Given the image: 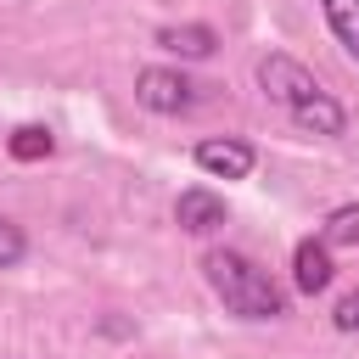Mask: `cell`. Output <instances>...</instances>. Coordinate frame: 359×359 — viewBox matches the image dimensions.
<instances>
[{
    "instance_id": "cell-1",
    "label": "cell",
    "mask_w": 359,
    "mask_h": 359,
    "mask_svg": "<svg viewBox=\"0 0 359 359\" xmlns=\"http://www.w3.org/2000/svg\"><path fill=\"white\" fill-rule=\"evenodd\" d=\"M202 280L213 286V297H219L224 314H236V320H280V314L292 309L286 286H280L264 264H252L247 252H236V247L202 252Z\"/></svg>"
},
{
    "instance_id": "cell-2",
    "label": "cell",
    "mask_w": 359,
    "mask_h": 359,
    "mask_svg": "<svg viewBox=\"0 0 359 359\" xmlns=\"http://www.w3.org/2000/svg\"><path fill=\"white\" fill-rule=\"evenodd\" d=\"M252 79H258V90H264L275 107H286V112H292V123H297L309 107H320V101H325L320 79H314V73H309L297 56H286V50H269V56H258Z\"/></svg>"
},
{
    "instance_id": "cell-3",
    "label": "cell",
    "mask_w": 359,
    "mask_h": 359,
    "mask_svg": "<svg viewBox=\"0 0 359 359\" xmlns=\"http://www.w3.org/2000/svg\"><path fill=\"white\" fill-rule=\"evenodd\" d=\"M135 101H140L146 112H157V118H180V112H191L196 84H191L180 67H140V73H135Z\"/></svg>"
},
{
    "instance_id": "cell-4",
    "label": "cell",
    "mask_w": 359,
    "mask_h": 359,
    "mask_svg": "<svg viewBox=\"0 0 359 359\" xmlns=\"http://www.w3.org/2000/svg\"><path fill=\"white\" fill-rule=\"evenodd\" d=\"M191 157H196V168L208 180H247L252 163H258V151L247 140H236V135H208V140H196Z\"/></svg>"
},
{
    "instance_id": "cell-5",
    "label": "cell",
    "mask_w": 359,
    "mask_h": 359,
    "mask_svg": "<svg viewBox=\"0 0 359 359\" xmlns=\"http://www.w3.org/2000/svg\"><path fill=\"white\" fill-rule=\"evenodd\" d=\"M224 219H230V208H224V196L208 191V185H185L180 202H174V224H180L185 236H213Z\"/></svg>"
},
{
    "instance_id": "cell-6",
    "label": "cell",
    "mask_w": 359,
    "mask_h": 359,
    "mask_svg": "<svg viewBox=\"0 0 359 359\" xmlns=\"http://www.w3.org/2000/svg\"><path fill=\"white\" fill-rule=\"evenodd\" d=\"M331 247L320 241V236H303L297 247H292V286L303 292V297H314V292H325L331 286Z\"/></svg>"
},
{
    "instance_id": "cell-7",
    "label": "cell",
    "mask_w": 359,
    "mask_h": 359,
    "mask_svg": "<svg viewBox=\"0 0 359 359\" xmlns=\"http://www.w3.org/2000/svg\"><path fill=\"white\" fill-rule=\"evenodd\" d=\"M157 45L174 50V56H185V62H208L219 50V34L208 22H180V28H157Z\"/></svg>"
},
{
    "instance_id": "cell-8",
    "label": "cell",
    "mask_w": 359,
    "mask_h": 359,
    "mask_svg": "<svg viewBox=\"0 0 359 359\" xmlns=\"http://www.w3.org/2000/svg\"><path fill=\"white\" fill-rule=\"evenodd\" d=\"M320 11H325V28H331V39L359 62V0H320Z\"/></svg>"
},
{
    "instance_id": "cell-9",
    "label": "cell",
    "mask_w": 359,
    "mask_h": 359,
    "mask_svg": "<svg viewBox=\"0 0 359 359\" xmlns=\"http://www.w3.org/2000/svg\"><path fill=\"white\" fill-rule=\"evenodd\" d=\"M6 151H11V163H45V157L56 151V135H50L45 123H22V129H11Z\"/></svg>"
},
{
    "instance_id": "cell-10",
    "label": "cell",
    "mask_w": 359,
    "mask_h": 359,
    "mask_svg": "<svg viewBox=\"0 0 359 359\" xmlns=\"http://www.w3.org/2000/svg\"><path fill=\"white\" fill-rule=\"evenodd\" d=\"M320 241H325V247H359V202L331 208L325 224H320Z\"/></svg>"
},
{
    "instance_id": "cell-11",
    "label": "cell",
    "mask_w": 359,
    "mask_h": 359,
    "mask_svg": "<svg viewBox=\"0 0 359 359\" xmlns=\"http://www.w3.org/2000/svg\"><path fill=\"white\" fill-rule=\"evenodd\" d=\"M22 258H28V236L11 219H0V269H17Z\"/></svg>"
},
{
    "instance_id": "cell-12",
    "label": "cell",
    "mask_w": 359,
    "mask_h": 359,
    "mask_svg": "<svg viewBox=\"0 0 359 359\" xmlns=\"http://www.w3.org/2000/svg\"><path fill=\"white\" fill-rule=\"evenodd\" d=\"M331 325H337V331H359V292L337 303V314H331Z\"/></svg>"
}]
</instances>
